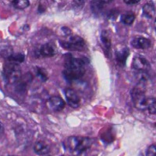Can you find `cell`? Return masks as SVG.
Listing matches in <instances>:
<instances>
[{
	"mask_svg": "<svg viewBox=\"0 0 156 156\" xmlns=\"http://www.w3.org/2000/svg\"><path fill=\"white\" fill-rule=\"evenodd\" d=\"M62 30L63 31V33L65 34V35H70V34L72 33V31H71V30L66 27H62Z\"/></svg>",
	"mask_w": 156,
	"mask_h": 156,
	"instance_id": "cell-26",
	"label": "cell"
},
{
	"mask_svg": "<svg viewBox=\"0 0 156 156\" xmlns=\"http://www.w3.org/2000/svg\"><path fill=\"white\" fill-rule=\"evenodd\" d=\"M34 151L38 155H44L50 151V147L47 143L42 140H38L34 146Z\"/></svg>",
	"mask_w": 156,
	"mask_h": 156,
	"instance_id": "cell-13",
	"label": "cell"
},
{
	"mask_svg": "<svg viewBox=\"0 0 156 156\" xmlns=\"http://www.w3.org/2000/svg\"><path fill=\"white\" fill-rule=\"evenodd\" d=\"M135 20V15L133 12H126L121 15L120 21L123 24L131 25Z\"/></svg>",
	"mask_w": 156,
	"mask_h": 156,
	"instance_id": "cell-16",
	"label": "cell"
},
{
	"mask_svg": "<svg viewBox=\"0 0 156 156\" xmlns=\"http://www.w3.org/2000/svg\"><path fill=\"white\" fill-rule=\"evenodd\" d=\"M119 10L117 9H112V10L109 11V13H108V17L111 18L112 20H115L116 18V16L119 15Z\"/></svg>",
	"mask_w": 156,
	"mask_h": 156,
	"instance_id": "cell-23",
	"label": "cell"
},
{
	"mask_svg": "<svg viewBox=\"0 0 156 156\" xmlns=\"http://www.w3.org/2000/svg\"><path fill=\"white\" fill-rule=\"evenodd\" d=\"M2 76L8 83H16L21 77V69L19 64L7 62L4 64Z\"/></svg>",
	"mask_w": 156,
	"mask_h": 156,
	"instance_id": "cell-3",
	"label": "cell"
},
{
	"mask_svg": "<svg viewBox=\"0 0 156 156\" xmlns=\"http://www.w3.org/2000/svg\"><path fill=\"white\" fill-rule=\"evenodd\" d=\"M32 78H33V76L30 73H26L23 76H21L20 79L16 83L15 90H16V92L20 93V94L24 93L27 90V88L30 83L31 82Z\"/></svg>",
	"mask_w": 156,
	"mask_h": 156,
	"instance_id": "cell-7",
	"label": "cell"
},
{
	"mask_svg": "<svg viewBox=\"0 0 156 156\" xmlns=\"http://www.w3.org/2000/svg\"><path fill=\"white\" fill-rule=\"evenodd\" d=\"M155 126H156V123H155Z\"/></svg>",
	"mask_w": 156,
	"mask_h": 156,
	"instance_id": "cell-30",
	"label": "cell"
},
{
	"mask_svg": "<svg viewBox=\"0 0 156 156\" xmlns=\"http://www.w3.org/2000/svg\"><path fill=\"white\" fill-rule=\"evenodd\" d=\"M143 15L145 17L151 19L155 14V8L152 2H147L143 6Z\"/></svg>",
	"mask_w": 156,
	"mask_h": 156,
	"instance_id": "cell-15",
	"label": "cell"
},
{
	"mask_svg": "<svg viewBox=\"0 0 156 156\" xmlns=\"http://www.w3.org/2000/svg\"><path fill=\"white\" fill-rule=\"evenodd\" d=\"M36 74H37V76H38L39 78H40V80H41V81H46L47 80H48V74H47L46 71L44 70V69H42V68L41 67H36Z\"/></svg>",
	"mask_w": 156,
	"mask_h": 156,
	"instance_id": "cell-19",
	"label": "cell"
},
{
	"mask_svg": "<svg viewBox=\"0 0 156 156\" xmlns=\"http://www.w3.org/2000/svg\"><path fill=\"white\" fill-rule=\"evenodd\" d=\"M92 140L87 136H71L66 140L64 145L66 150L73 154H80L90 148Z\"/></svg>",
	"mask_w": 156,
	"mask_h": 156,
	"instance_id": "cell-2",
	"label": "cell"
},
{
	"mask_svg": "<svg viewBox=\"0 0 156 156\" xmlns=\"http://www.w3.org/2000/svg\"><path fill=\"white\" fill-rule=\"evenodd\" d=\"M87 63L85 58H73L71 55L66 58L62 71L64 78L70 82L80 79L85 73Z\"/></svg>",
	"mask_w": 156,
	"mask_h": 156,
	"instance_id": "cell-1",
	"label": "cell"
},
{
	"mask_svg": "<svg viewBox=\"0 0 156 156\" xmlns=\"http://www.w3.org/2000/svg\"><path fill=\"white\" fill-rule=\"evenodd\" d=\"M9 156H13V155H9Z\"/></svg>",
	"mask_w": 156,
	"mask_h": 156,
	"instance_id": "cell-29",
	"label": "cell"
},
{
	"mask_svg": "<svg viewBox=\"0 0 156 156\" xmlns=\"http://www.w3.org/2000/svg\"><path fill=\"white\" fill-rule=\"evenodd\" d=\"M101 138L102 139V140L104 142H106V143H111V142L113 141L114 136L113 133L111 132V130H107L104 134H101Z\"/></svg>",
	"mask_w": 156,
	"mask_h": 156,
	"instance_id": "cell-21",
	"label": "cell"
},
{
	"mask_svg": "<svg viewBox=\"0 0 156 156\" xmlns=\"http://www.w3.org/2000/svg\"><path fill=\"white\" fill-rule=\"evenodd\" d=\"M146 156H156V144L149 146L146 151Z\"/></svg>",
	"mask_w": 156,
	"mask_h": 156,
	"instance_id": "cell-22",
	"label": "cell"
},
{
	"mask_svg": "<svg viewBox=\"0 0 156 156\" xmlns=\"http://www.w3.org/2000/svg\"><path fill=\"white\" fill-rule=\"evenodd\" d=\"M12 5L17 9H24L28 7L30 2L28 0H14L12 1Z\"/></svg>",
	"mask_w": 156,
	"mask_h": 156,
	"instance_id": "cell-17",
	"label": "cell"
},
{
	"mask_svg": "<svg viewBox=\"0 0 156 156\" xmlns=\"http://www.w3.org/2000/svg\"><path fill=\"white\" fill-rule=\"evenodd\" d=\"M57 50L55 48V45L53 43L48 42L46 44H42L38 50L35 51L36 57H44V58H48V57L54 56L56 54Z\"/></svg>",
	"mask_w": 156,
	"mask_h": 156,
	"instance_id": "cell-5",
	"label": "cell"
},
{
	"mask_svg": "<svg viewBox=\"0 0 156 156\" xmlns=\"http://www.w3.org/2000/svg\"><path fill=\"white\" fill-rule=\"evenodd\" d=\"M25 55L23 53H13L9 58H7L8 62H15V63H18L20 62H23L24 61Z\"/></svg>",
	"mask_w": 156,
	"mask_h": 156,
	"instance_id": "cell-18",
	"label": "cell"
},
{
	"mask_svg": "<svg viewBox=\"0 0 156 156\" xmlns=\"http://www.w3.org/2000/svg\"><path fill=\"white\" fill-rule=\"evenodd\" d=\"M13 54V51L10 47H4L0 48V55L5 58H9Z\"/></svg>",
	"mask_w": 156,
	"mask_h": 156,
	"instance_id": "cell-20",
	"label": "cell"
},
{
	"mask_svg": "<svg viewBox=\"0 0 156 156\" xmlns=\"http://www.w3.org/2000/svg\"><path fill=\"white\" fill-rule=\"evenodd\" d=\"M112 1H92L91 2V9L96 14L100 13L105 9V5Z\"/></svg>",
	"mask_w": 156,
	"mask_h": 156,
	"instance_id": "cell-14",
	"label": "cell"
},
{
	"mask_svg": "<svg viewBox=\"0 0 156 156\" xmlns=\"http://www.w3.org/2000/svg\"><path fill=\"white\" fill-rule=\"evenodd\" d=\"M101 41L103 46V50L105 51V55L108 57H110L111 55V37L107 30H102L101 33Z\"/></svg>",
	"mask_w": 156,
	"mask_h": 156,
	"instance_id": "cell-10",
	"label": "cell"
},
{
	"mask_svg": "<svg viewBox=\"0 0 156 156\" xmlns=\"http://www.w3.org/2000/svg\"><path fill=\"white\" fill-rule=\"evenodd\" d=\"M129 55V49L127 47H123L115 51V59L120 66H124L126 59Z\"/></svg>",
	"mask_w": 156,
	"mask_h": 156,
	"instance_id": "cell-12",
	"label": "cell"
},
{
	"mask_svg": "<svg viewBox=\"0 0 156 156\" xmlns=\"http://www.w3.org/2000/svg\"><path fill=\"white\" fill-rule=\"evenodd\" d=\"M123 2H125L126 4H128V5H134V4H136L138 3L140 1L139 0H124Z\"/></svg>",
	"mask_w": 156,
	"mask_h": 156,
	"instance_id": "cell-25",
	"label": "cell"
},
{
	"mask_svg": "<svg viewBox=\"0 0 156 156\" xmlns=\"http://www.w3.org/2000/svg\"><path fill=\"white\" fill-rule=\"evenodd\" d=\"M4 132V126L3 125H2V123L1 122H0V136Z\"/></svg>",
	"mask_w": 156,
	"mask_h": 156,
	"instance_id": "cell-27",
	"label": "cell"
},
{
	"mask_svg": "<svg viewBox=\"0 0 156 156\" xmlns=\"http://www.w3.org/2000/svg\"><path fill=\"white\" fill-rule=\"evenodd\" d=\"M62 47L69 51H82L85 48L86 43L82 37L79 36H71L68 41H59Z\"/></svg>",
	"mask_w": 156,
	"mask_h": 156,
	"instance_id": "cell-4",
	"label": "cell"
},
{
	"mask_svg": "<svg viewBox=\"0 0 156 156\" xmlns=\"http://www.w3.org/2000/svg\"><path fill=\"white\" fill-rule=\"evenodd\" d=\"M154 27H155V30H156V19H155V21H154Z\"/></svg>",
	"mask_w": 156,
	"mask_h": 156,
	"instance_id": "cell-28",
	"label": "cell"
},
{
	"mask_svg": "<svg viewBox=\"0 0 156 156\" xmlns=\"http://www.w3.org/2000/svg\"><path fill=\"white\" fill-rule=\"evenodd\" d=\"M48 106L53 111H61L65 107V101L59 96H52L48 99Z\"/></svg>",
	"mask_w": 156,
	"mask_h": 156,
	"instance_id": "cell-9",
	"label": "cell"
},
{
	"mask_svg": "<svg viewBox=\"0 0 156 156\" xmlns=\"http://www.w3.org/2000/svg\"><path fill=\"white\" fill-rule=\"evenodd\" d=\"M148 112L150 114H152V115H155L156 114V101H154L152 105H150L148 108Z\"/></svg>",
	"mask_w": 156,
	"mask_h": 156,
	"instance_id": "cell-24",
	"label": "cell"
},
{
	"mask_svg": "<svg viewBox=\"0 0 156 156\" xmlns=\"http://www.w3.org/2000/svg\"><path fill=\"white\" fill-rule=\"evenodd\" d=\"M132 67L139 72L141 73H145L150 70L151 69V65L148 61L145 58L142 56H136L133 58V62H132Z\"/></svg>",
	"mask_w": 156,
	"mask_h": 156,
	"instance_id": "cell-6",
	"label": "cell"
},
{
	"mask_svg": "<svg viewBox=\"0 0 156 156\" xmlns=\"http://www.w3.org/2000/svg\"><path fill=\"white\" fill-rule=\"evenodd\" d=\"M65 96L68 105L73 108H76L80 106V99L78 94L73 89L68 88L65 90Z\"/></svg>",
	"mask_w": 156,
	"mask_h": 156,
	"instance_id": "cell-8",
	"label": "cell"
},
{
	"mask_svg": "<svg viewBox=\"0 0 156 156\" xmlns=\"http://www.w3.org/2000/svg\"><path fill=\"white\" fill-rule=\"evenodd\" d=\"M131 45L137 49H146L151 47V42L149 39L143 37H136L132 39Z\"/></svg>",
	"mask_w": 156,
	"mask_h": 156,
	"instance_id": "cell-11",
	"label": "cell"
}]
</instances>
